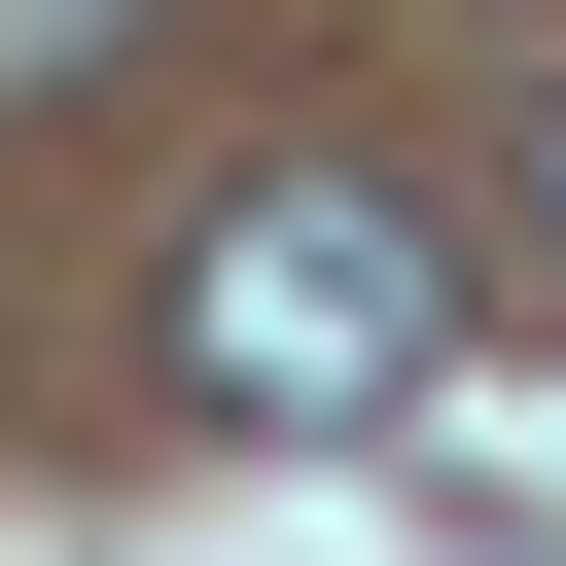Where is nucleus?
I'll list each match as a JSON object with an SVG mask.
<instances>
[{"instance_id":"nucleus-1","label":"nucleus","mask_w":566,"mask_h":566,"mask_svg":"<svg viewBox=\"0 0 566 566\" xmlns=\"http://www.w3.org/2000/svg\"><path fill=\"white\" fill-rule=\"evenodd\" d=\"M424 354H460V283H424L389 177H248V212L177 248V389H212V424H389Z\"/></svg>"},{"instance_id":"nucleus-2","label":"nucleus","mask_w":566,"mask_h":566,"mask_svg":"<svg viewBox=\"0 0 566 566\" xmlns=\"http://www.w3.org/2000/svg\"><path fill=\"white\" fill-rule=\"evenodd\" d=\"M106 35H142V0H0V71H106Z\"/></svg>"},{"instance_id":"nucleus-3","label":"nucleus","mask_w":566,"mask_h":566,"mask_svg":"<svg viewBox=\"0 0 566 566\" xmlns=\"http://www.w3.org/2000/svg\"><path fill=\"white\" fill-rule=\"evenodd\" d=\"M531 212H566V106H531Z\"/></svg>"}]
</instances>
